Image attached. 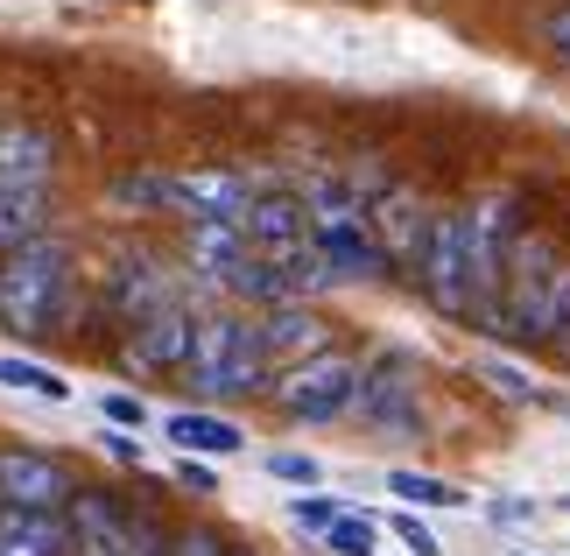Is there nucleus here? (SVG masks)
<instances>
[{"mask_svg":"<svg viewBox=\"0 0 570 556\" xmlns=\"http://www.w3.org/2000/svg\"><path fill=\"white\" fill-rule=\"evenodd\" d=\"M493 331H514V339H529V345H563L570 339V261L542 233H521Z\"/></svg>","mask_w":570,"mask_h":556,"instance_id":"obj_1","label":"nucleus"},{"mask_svg":"<svg viewBox=\"0 0 570 556\" xmlns=\"http://www.w3.org/2000/svg\"><path fill=\"white\" fill-rule=\"evenodd\" d=\"M190 388L197 394H261L268 388V345H261V318L239 310H212L197 318V345H190Z\"/></svg>","mask_w":570,"mask_h":556,"instance_id":"obj_2","label":"nucleus"},{"mask_svg":"<svg viewBox=\"0 0 570 556\" xmlns=\"http://www.w3.org/2000/svg\"><path fill=\"white\" fill-rule=\"evenodd\" d=\"M63 289H71V247L63 240H29V247L0 254V324L21 331V339H42L63 310Z\"/></svg>","mask_w":570,"mask_h":556,"instance_id":"obj_3","label":"nucleus"},{"mask_svg":"<svg viewBox=\"0 0 570 556\" xmlns=\"http://www.w3.org/2000/svg\"><path fill=\"white\" fill-rule=\"evenodd\" d=\"M311 247L324 254V269H332L338 282H366L381 275V240H374V218H366V205L345 184H317L311 197Z\"/></svg>","mask_w":570,"mask_h":556,"instance_id":"obj_4","label":"nucleus"},{"mask_svg":"<svg viewBox=\"0 0 570 556\" xmlns=\"http://www.w3.org/2000/svg\"><path fill=\"white\" fill-rule=\"evenodd\" d=\"M415 275H423L430 303L444 310V318H479L472 226H465V212H436V218H430V240H423V261H415Z\"/></svg>","mask_w":570,"mask_h":556,"instance_id":"obj_5","label":"nucleus"},{"mask_svg":"<svg viewBox=\"0 0 570 556\" xmlns=\"http://www.w3.org/2000/svg\"><path fill=\"white\" fill-rule=\"evenodd\" d=\"M360 381H366L360 360H345V352H317V360H303V367H282L275 402H282V416H296V422H332L345 409H360Z\"/></svg>","mask_w":570,"mask_h":556,"instance_id":"obj_6","label":"nucleus"},{"mask_svg":"<svg viewBox=\"0 0 570 556\" xmlns=\"http://www.w3.org/2000/svg\"><path fill=\"white\" fill-rule=\"evenodd\" d=\"M472 226V282H479V318L500 324V296H508V261L521 247V218H514V197H479L465 212Z\"/></svg>","mask_w":570,"mask_h":556,"instance_id":"obj_7","label":"nucleus"},{"mask_svg":"<svg viewBox=\"0 0 570 556\" xmlns=\"http://www.w3.org/2000/svg\"><path fill=\"white\" fill-rule=\"evenodd\" d=\"M63 521H71V556H156V536L127 521L106 494H78L63 507Z\"/></svg>","mask_w":570,"mask_h":556,"instance_id":"obj_8","label":"nucleus"},{"mask_svg":"<svg viewBox=\"0 0 570 556\" xmlns=\"http://www.w3.org/2000/svg\"><path fill=\"white\" fill-rule=\"evenodd\" d=\"M78 500L71 472L42 451H0V507H36V515H63Z\"/></svg>","mask_w":570,"mask_h":556,"instance_id":"obj_9","label":"nucleus"},{"mask_svg":"<svg viewBox=\"0 0 570 556\" xmlns=\"http://www.w3.org/2000/svg\"><path fill=\"white\" fill-rule=\"evenodd\" d=\"M254 191L239 169H190V176H163V212H184L190 226L197 218H247Z\"/></svg>","mask_w":570,"mask_h":556,"instance_id":"obj_10","label":"nucleus"},{"mask_svg":"<svg viewBox=\"0 0 570 556\" xmlns=\"http://www.w3.org/2000/svg\"><path fill=\"white\" fill-rule=\"evenodd\" d=\"M360 416L387 437H423V402H415V381L402 360H374L360 381Z\"/></svg>","mask_w":570,"mask_h":556,"instance_id":"obj_11","label":"nucleus"},{"mask_svg":"<svg viewBox=\"0 0 570 556\" xmlns=\"http://www.w3.org/2000/svg\"><path fill=\"white\" fill-rule=\"evenodd\" d=\"M190 345H197V318L184 303H169V310H156V318H141L127 331V367L135 373H177V367H190Z\"/></svg>","mask_w":570,"mask_h":556,"instance_id":"obj_12","label":"nucleus"},{"mask_svg":"<svg viewBox=\"0 0 570 556\" xmlns=\"http://www.w3.org/2000/svg\"><path fill=\"white\" fill-rule=\"evenodd\" d=\"M366 218H374V240H381L387 261H402V269L423 261V240H430V218L436 212H423V197H415V191H381L374 205H366Z\"/></svg>","mask_w":570,"mask_h":556,"instance_id":"obj_13","label":"nucleus"},{"mask_svg":"<svg viewBox=\"0 0 570 556\" xmlns=\"http://www.w3.org/2000/svg\"><path fill=\"white\" fill-rule=\"evenodd\" d=\"M57 176V142L29 120L0 127V191H50Z\"/></svg>","mask_w":570,"mask_h":556,"instance_id":"obj_14","label":"nucleus"},{"mask_svg":"<svg viewBox=\"0 0 570 556\" xmlns=\"http://www.w3.org/2000/svg\"><path fill=\"white\" fill-rule=\"evenodd\" d=\"M261 345H268V367H303V360H317V352H332L311 303H275L268 318H261Z\"/></svg>","mask_w":570,"mask_h":556,"instance_id":"obj_15","label":"nucleus"},{"mask_svg":"<svg viewBox=\"0 0 570 556\" xmlns=\"http://www.w3.org/2000/svg\"><path fill=\"white\" fill-rule=\"evenodd\" d=\"M254 254H289V247H311V205L296 197H254L247 218H239Z\"/></svg>","mask_w":570,"mask_h":556,"instance_id":"obj_16","label":"nucleus"},{"mask_svg":"<svg viewBox=\"0 0 570 556\" xmlns=\"http://www.w3.org/2000/svg\"><path fill=\"white\" fill-rule=\"evenodd\" d=\"M190 261H197L205 282L233 289V275L254 261V247H247V233H239V218H197V226H190Z\"/></svg>","mask_w":570,"mask_h":556,"instance_id":"obj_17","label":"nucleus"},{"mask_svg":"<svg viewBox=\"0 0 570 556\" xmlns=\"http://www.w3.org/2000/svg\"><path fill=\"white\" fill-rule=\"evenodd\" d=\"M0 556H71V521L36 507H0Z\"/></svg>","mask_w":570,"mask_h":556,"instance_id":"obj_18","label":"nucleus"},{"mask_svg":"<svg viewBox=\"0 0 570 556\" xmlns=\"http://www.w3.org/2000/svg\"><path fill=\"white\" fill-rule=\"evenodd\" d=\"M169 437H177V451L184 458H233L239 443H247V430L239 422H226V416H212V409H177L163 422Z\"/></svg>","mask_w":570,"mask_h":556,"instance_id":"obj_19","label":"nucleus"},{"mask_svg":"<svg viewBox=\"0 0 570 556\" xmlns=\"http://www.w3.org/2000/svg\"><path fill=\"white\" fill-rule=\"evenodd\" d=\"M42 218H50V191H0V254L42 240Z\"/></svg>","mask_w":570,"mask_h":556,"instance_id":"obj_20","label":"nucleus"},{"mask_svg":"<svg viewBox=\"0 0 570 556\" xmlns=\"http://www.w3.org/2000/svg\"><path fill=\"white\" fill-rule=\"evenodd\" d=\"M387 494H402L409 507H465L451 479H430V472H387Z\"/></svg>","mask_w":570,"mask_h":556,"instance_id":"obj_21","label":"nucleus"},{"mask_svg":"<svg viewBox=\"0 0 570 556\" xmlns=\"http://www.w3.org/2000/svg\"><path fill=\"white\" fill-rule=\"evenodd\" d=\"M0 381L21 388V394H42V402H71V381H57V373L36 367V360H0Z\"/></svg>","mask_w":570,"mask_h":556,"instance_id":"obj_22","label":"nucleus"},{"mask_svg":"<svg viewBox=\"0 0 570 556\" xmlns=\"http://www.w3.org/2000/svg\"><path fill=\"white\" fill-rule=\"evenodd\" d=\"M374 543H381V528L366 521V515H345L332 536H324V549H332V556H374Z\"/></svg>","mask_w":570,"mask_h":556,"instance_id":"obj_23","label":"nucleus"},{"mask_svg":"<svg viewBox=\"0 0 570 556\" xmlns=\"http://www.w3.org/2000/svg\"><path fill=\"white\" fill-rule=\"evenodd\" d=\"M289 521H296V528H317V536H332V528L345 521V507L324 500V494H296V500H289Z\"/></svg>","mask_w":570,"mask_h":556,"instance_id":"obj_24","label":"nucleus"},{"mask_svg":"<svg viewBox=\"0 0 570 556\" xmlns=\"http://www.w3.org/2000/svg\"><path fill=\"white\" fill-rule=\"evenodd\" d=\"M479 373H487V381H493L500 394H508V402H550V394H542V388H535L521 367H508V360H479Z\"/></svg>","mask_w":570,"mask_h":556,"instance_id":"obj_25","label":"nucleus"},{"mask_svg":"<svg viewBox=\"0 0 570 556\" xmlns=\"http://www.w3.org/2000/svg\"><path fill=\"white\" fill-rule=\"evenodd\" d=\"M268 472H275V479H289V486H317V479H324V465H317L311 451H275V458H268Z\"/></svg>","mask_w":570,"mask_h":556,"instance_id":"obj_26","label":"nucleus"},{"mask_svg":"<svg viewBox=\"0 0 570 556\" xmlns=\"http://www.w3.org/2000/svg\"><path fill=\"white\" fill-rule=\"evenodd\" d=\"M99 416L114 422V430H141V416H148V409L135 402V394H106V402H99Z\"/></svg>","mask_w":570,"mask_h":556,"instance_id":"obj_27","label":"nucleus"},{"mask_svg":"<svg viewBox=\"0 0 570 556\" xmlns=\"http://www.w3.org/2000/svg\"><path fill=\"white\" fill-rule=\"evenodd\" d=\"M394 536L409 543V556H444V549H436V536H430V528L415 521V515H394Z\"/></svg>","mask_w":570,"mask_h":556,"instance_id":"obj_28","label":"nucleus"},{"mask_svg":"<svg viewBox=\"0 0 570 556\" xmlns=\"http://www.w3.org/2000/svg\"><path fill=\"white\" fill-rule=\"evenodd\" d=\"M542 42L557 50V64H570V0H563V8H550V21H542Z\"/></svg>","mask_w":570,"mask_h":556,"instance_id":"obj_29","label":"nucleus"},{"mask_svg":"<svg viewBox=\"0 0 570 556\" xmlns=\"http://www.w3.org/2000/svg\"><path fill=\"white\" fill-rule=\"evenodd\" d=\"M169 556H226V549H218V536H205V528H197V536H184Z\"/></svg>","mask_w":570,"mask_h":556,"instance_id":"obj_30","label":"nucleus"},{"mask_svg":"<svg viewBox=\"0 0 570 556\" xmlns=\"http://www.w3.org/2000/svg\"><path fill=\"white\" fill-rule=\"evenodd\" d=\"M184 486H190V494H218V479L205 472V465H190V458H184Z\"/></svg>","mask_w":570,"mask_h":556,"instance_id":"obj_31","label":"nucleus"},{"mask_svg":"<svg viewBox=\"0 0 570 556\" xmlns=\"http://www.w3.org/2000/svg\"><path fill=\"white\" fill-rule=\"evenodd\" d=\"M106 451H114V458H127V465H141V443H135V437H120V430L106 437Z\"/></svg>","mask_w":570,"mask_h":556,"instance_id":"obj_32","label":"nucleus"}]
</instances>
